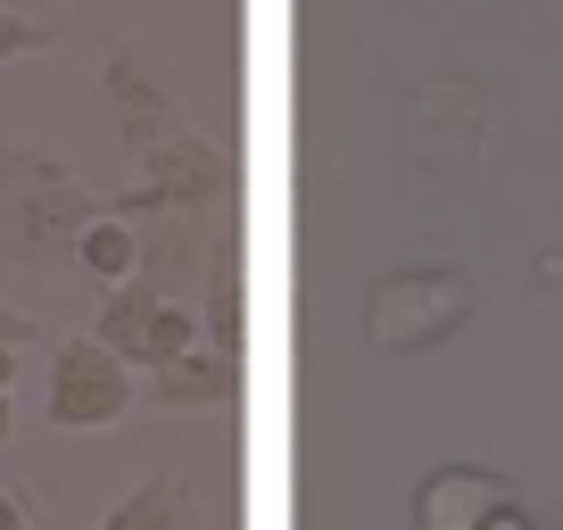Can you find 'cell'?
Returning a JSON list of instances; mask_svg holds the SVG:
<instances>
[{
	"mask_svg": "<svg viewBox=\"0 0 563 530\" xmlns=\"http://www.w3.org/2000/svg\"><path fill=\"white\" fill-rule=\"evenodd\" d=\"M489 530H522V522H514V514H506V522H489Z\"/></svg>",
	"mask_w": 563,
	"mask_h": 530,
	"instance_id": "6da1fadb",
	"label": "cell"
}]
</instances>
